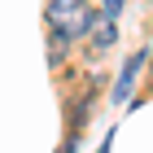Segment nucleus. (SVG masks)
Here are the masks:
<instances>
[{
  "label": "nucleus",
  "instance_id": "obj_4",
  "mask_svg": "<svg viewBox=\"0 0 153 153\" xmlns=\"http://www.w3.org/2000/svg\"><path fill=\"white\" fill-rule=\"evenodd\" d=\"M79 4H83V0H48V22H53V26H61L74 9H79Z\"/></svg>",
  "mask_w": 153,
  "mask_h": 153
},
{
  "label": "nucleus",
  "instance_id": "obj_2",
  "mask_svg": "<svg viewBox=\"0 0 153 153\" xmlns=\"http://www.w3.org/2000/svg\"><path fill=\"white\" fill-rule=\"evenodd\" d=\"M92 18H96V13L88 9V4H79V9H74L70 18H66V22H61V26H66V31H61V35L70 39V35H83V31H92Z\"/></svg>",
  "mask_w": 153,
  "mask_h": 153
},
{
  "label": "nucleus",
  "instance_id": "obj_3",
  "mask_svg": "<svg viewBox=\"0 0 153 153\" xmlns=\"http://www.w3.org/2000/svg\"><path fill=\"white\" fill-rule=\"evenodd\" d=\"M114 39H118L114 18H92V48H109Z\"/></svg>",
  "mask_w": 153,
  "mask_h": 153
},
{
  "label": "nucleus",
  "instance_id": "obj_5",
  "mask_svg": "<svg viewBox=\"0 0 153 153\" xmlns=\"http://www.w3.org/2000/svg\"><path fill=\"white\" fill-rule=\"evenodd\" d=\"M118 9H123V0H105V18H114Z\"/></svg>",
  "mask_w": 153,
  "mask_h": 153
},
{
  "label": "nucleus",
  "instance_id": "obj_1",
  "mask_svg": "<svg viewBox=\"0 0 153 153\" xmlns=\"http://www.w3.org/2000/svg\"><path fill=\"white\" fill-rule=\"evenodd\" d=\"M144 61H149V48H140V53H136V57H131L127 66H123V79H118V92H114V101H127V96H131V83H136V74L144 70Z\"/></svg>",
  "mask_w": 153,
  "mask_h": 153
}]
</instances>
